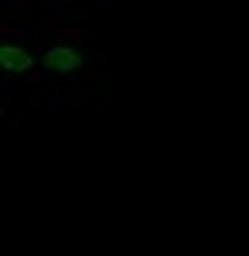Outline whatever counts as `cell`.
<instances>
[{
    "label": "cell",
    "mask_w": 249,
    "mask_h": 256,
    "mask_svg": "<svg viewBox=\"0 0 249 256\" xmlns=\"http://www.w3.org/2000/svg\"><path fill=\"white\" fill-rule=\"evenodd\" d=\"M0 62H4L7 72H28L31 68V55L24 48H18V44H4L0 48Z\"/></svg>",
    "instance_id": "1"
},
{
    "label": "cell",
    "mask_w": 249,
    "mask_h": 256,
    "mask_svg": "<svg viewBox=\"0 0 249 256\" xmlns=\"http://www.w3.org/2000/svg\"><path fill=\"white\" fill-rule=\"evenodd\" d=\"M44 65L55 68V72H72V68H78V55L72 48H52L44 55Z\"/></svg>",
    "instance_id": "2"
}]
</instances>
